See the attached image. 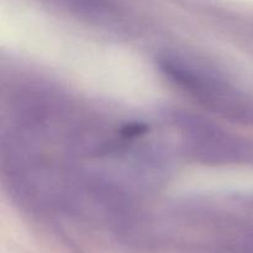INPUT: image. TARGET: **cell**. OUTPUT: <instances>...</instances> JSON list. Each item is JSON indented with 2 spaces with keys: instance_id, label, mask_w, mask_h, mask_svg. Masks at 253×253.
Returning a JSON list of instances; mask_svg holds the SVG:
<instances>
[{
  "instance_id": "obj_1",
  "label": "cell",
  "mask_w": 253,
  "mask_h": 253,
  "mask_svg": "<svg viewBox=\"0 0 253 253\" xmlns=\"http://www.w3.org/2000/svg\"><path fill=\"white\" fill-rule=\"evenodd\" d=\"M160 68L170 82L209 110L234 123L253 125V98L210 69L178 56H165Z\"/></svg>"
},
{
  "instance_id": "obj_2",
  "label": "cell",
  "mask_w": 253,
  "mask_h": 253,
  "mask_svg": "<svg viewBox=\"0 0 253 253\" xmlns=\"http://www.w3.org/2000/svg\"><path fill=\"white\" fill-rule=\"evenodd\" d=\"M184 150L207 166H253V138L231 135L198 116H179Z\"/></svg>"
}]
</instances>
